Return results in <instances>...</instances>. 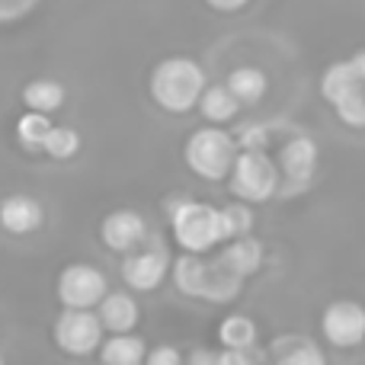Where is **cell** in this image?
<instances>
[{
	"label": "cell",
	"instance_id": "6da1fadb",
	"mask_svg": "<svg viewBox=\"0 0 365 365\" xmlns=\"http://www.w3.org/2000/svg\"><path fill=\"white\" fill-rule=\"evenodd\" d=\"M173 282H177V289L189 298L227 302V298H234L240 292L244 276H237L221 257L208 263V259H202L199 253L186 250V257H180L177 266H173Z\"/></svg>",
	"mask_w": 365,
	"mask_h": 365
},
{
	"label": "cell",
	"instance_id": "7a4b0ae2",
	"mask_svg": "<svg viewBox=\"0 0 365 365\" xmlns=\"http://www.w3.org/2000/svg\"><path fill=\"white\" fill-rule=\"evenodd\" d=\"M205 90V71L192 58H167L151 74V96L167 113H189Z\"/></svg>",
	"mask_w": 365,
	"mask_h": 365
},
{
	"label": "cell",
	"instance_id": "3957f363",
	"mask_svg": "<svg viewBox=\"0 0 365 365\" xmlns=\"http://www.w3.org/2000/svg\"><path fill=\"white\" fill-rule=\"evenodd\" d=\"M237 160V145L221 128H199L186 141V164L202 180H225Z\"/></svg>",
	"mask_w": 365,
	"mask_h": 365
},
{
	"label": "cell",
	"instance_id": "277c9868",
	"mask_svg": "<svg viewBox=\"0 0 365 365\" xmlns=\"http://www.w3.org/2000/svg\"><path fill=\"white\" fill-rule=\"evenodd\" d=\"M173 237L182 250L189 253H205L215 244L225 240L221 234V208H212L205 202H180L170 215Z\"/></svg>",
	"mask_w": 365,
	"mask_h": 365
},
{
	"label": "cell",
	"instance_id": "5b68a950",
	"mask_svg": "<svg viewBox=\"0 0 365 365\" xmlns=\"http://www.w3.org/2000/svg\"><path fill=\"white\" fill-rule=\"evenodd\" d=\"M279 189V170L263 148H244L231 167V192L244 202H266Z\"/></svg>",
	"mask_w": 365,
	"mask_h": 365
},
{
	"label": "cell",
	"instance_id": "8992f818",
	"mask_svg": "<svg viewBox=\"0 0 365 365\" xmlns=\"http://www.w3.org/2000/svg\"><path fill=\"white\" fill-rule=\"evenodd\" d=\"M103 321L90 308H64L55 321V343L71 356H87L100 346Z\"/></svg>",
	"mask_w": 365,
	"mask_h": 365
},
{
	"label": "cell",
	"instance_id": "52a82bcc",
	"mask_svg": "<svg viewBox=\"0 0 365 365\" xmlns=\"http://www.w3.org/2000/svg\"><path fill=\"white\" fill-rule=\"evenodd\" d=\"M106 295V276L93 266L74 263L58 276V298L64 308H93Z\"/></svg>",
	"mask_w": 365,
	"mask_h": 365
},
{
	"label": "cell",
	"instance_id": "ba28073f",
	"mask_svg": "<svg viewBox=\"0 0 365 365\" xmlns=\"http://www.w3.org/2000/svg\"><path fill=\"white\" fill-rule=\"evenodd\" d=\"M167 266H170V257H167L164 247H135V250L125 253V263H122V279L125 285L138 292H151L164 282Z\"/></svg>",
	"mask_w": 365,
	"mask_h": 365
},
{
	"label": "cell",
	"instance_id": "9c48e42d",
	"mask_svg": "<svg viewBox=\"0 0 365 365\" xmlns=\"http://www.w3.org/2000/svg\"><path fill=\"white\" fill-rule=\"evenodd\" d=\"M321 327L334 346H359L365 340V308L356 302H334L324 311Z\"/></svg>",
	"mask_w": 365,
	"mask_h": 365
},
{
	"label": "cell",
	"instance_id": "30bf717a",
	"mask_svg": "<svg viewBox=\"0 0 365 365\" xmlns=\"http://www.w3.org/2000/svg\"><path fill=\"white\" fill-rule=\"evenodd\" d=\"M100 234H103V244H106L109 250H115V253H128V250H135V247H141L148 240L145 237L148 234L145 218H141L138 212H132V208L109 212L106 218H103Z\"/></svg>",
	"mask_w": 365,
	"mask_h": 365
},
{
	"label": "cell",
	"instance_id": "8fae6325",
	"mask_svg": "<svg viewBox=\"0 0 365 365\" xmlns=\"http://www.w3.org/2000/svg\"><path fill=\"white\" fill-rule=\"evenodd\" d=\"M314 164H317V148L311 138H292L279 154V167H282L285 180L292 186H304L311 180V173H314Z\"/></svg>",
	"mask_w": 365,
	"mask_h": 365
},
{
	"label": "cell",
	"instance_id": "7c38bea8",
	"mask_svg": "<svg viewBox=\"0 0 365 365\" xmlns=\"http://www.w3.org/2000/svg\"><path fill=\"white\" fill-rule=\"evenodd\" d=\"M0 225L10 234H29L42 225V205L32 195H6L0 202Z\"/></svg>",
	"mask_w": 365,
	"mask_h": 365
},
{
	"label": "cell",
	"instance_id": "4fadbf2b",
	"mask_svg": "<svg viewBox=\"0 0 365 365\" xmlns=\"http://www.w3.org/2000/svg\"><path fill=\"white\" fill-rule=\"evenodd\" d=\"M100 321L113 334H128L138 324V304L128 292H106L100 298Z\"/></svg>",
	"mask_w": 365,
	"mask_h": 365
},
{
	"label": "cell",
	"instance_id": "5bb4252c",
	"mask_svg": "<svg viewBox=\"0 0 365 365\" xmlns=\"http://www.w3.org/2000/svg\"><path fill=\"white\" fill-rule=\"evenodd\" d=\"M221 259H225L237 276H250V272H257L259 263H263V247H259V240L240 234V237H234L231 244H227V250L221 253Z\"/></svg>",
	"mask_w": 365,
	"mask_h": 365
},
{
	"label": "cell",
	"instance_id": "9a60e30c",
	"mask_svg": "<svg viewBox=\"0 0 365 365\" xmlns=\"http://www.w3.org/2000/svg\"><path fill=\"white\" fill-rule=\"evenodd\" d=\"M199 109L202 115H205L208 122H215V125H221V122L234 119L240 109V100L231 93V87H205L199 96Z\"/></svg>",
	"mask_w": 365,
	"mask_h": 365
},
{
	"label": "cell",
	"instance_id": "2e32d148",
	"mask_svg": "<svg viewBox=\"0 0 365 365\" xmlns=\"http://www.w3.org/2000/svg\"><path fill=\"white\" fill-rule=\"evenodd\" d=\"M100 359L106 365H138L145 359V343L132 334H115L100 346Z\"/></svg>",
	"mask_w": 365,
	"mask_h": 365
},
{
	"label": "cell",
	"instance_id": "e0dca14e",
	"mask_svg": "<svg viewBox=\"0 0 365 365\" xmlns=\"http://www.w3.org/2000/svg\"><path fill=\"white\" fill-rule=\"evenodd\" d=\"M359 87H365V83L349 61L327 68V74H324V81H321V93H324V100H330V103L343 100L346 93H353V90H359Z\"/></svg>",
	"mask_w": 365,
	"mask_h": 365
},
{
	"label": "cell",
	"instance_id": "ac0fdd59",
	"mask_svg": "<svg viewBox=\"0 0 365 365\" xmlns=\"http://www.w3.org/2000/svg\"><path fill=\"white\" fill-rule=\"evenodd\" d=\"M23 103L29 109H38V113H55L64 103V87L58 81H48V77L32 81V83H26V90H23Z\"/></svg>",
	"mask_w": 365,
	"mask_h": 365
},
{
	"label": "cell",
	"instance_id": "d6986e66",
	"mask_svg": "<svg viewBox=\"0 0 365 365\" xmlns=\"http://www.w3.org/2000/svg\"><path fill=\"white\" fill-rule=\"evenodd\" d=\"M227 87L240 103H259L266 93V74L259 68H234L227 74Z\"/></svg>",
	"mask_w": 365,
	"mask_h": 365
},
{
	"label": "cell",
	"instance_id": "ffe728a7",
	"mask_svg": "<svg viewBox=\"0 0 365 365\" xmlns=\"http://www.w3.org/2000/svg\"><path fill=\"white\" fill-rule=\"evenodd\" d=\"M218 340L225 343V349H250L257 343V324L244 314H231L221 321Z\"/></svg>",
	"mask_w": 365,
	"mask_h": 365
},
{
	"label": "cell",
	"instance_id": "44dd1931",
	"mask_svg": "<svg viewBox=\"0 0 365 365\" xmlns=\"http://www.w3.org/2000/svg\"><path fill=\"white\" fill-rule=\"evenodd\" d=\"M48 132H51V119H48V113H38V109L26 113L23 119L16 122L19 145L29 148V151H42V148H45V138H48Z\"/></svg>",
	"mask_w": 365,
	"mask_h": 365
},
{
	"label": "cell",
	"instance_id": "7402d4cb",
	"mask_svg": "<svg viewBox=\"0 0 365 365\" xmlns=\"http://www.w3.org/2000/svg\"><path fill=\"white\" fill-rule=\"evenodd\" d=\"M45 154H51V158L64 160V158H74L77 151H81V135L74 132V128L68 125H51L48 138H45Z\"/></svg>",
	"mask_w": 365,
	"mask_h": 365
},
{
	"label": "cell",
	"instance_id": "603a6c76",
	"mask_svg": "<svg viewBox=\"0 0 365 365\" xmlns=\"http://www.w3.org/2000/svg\"><path fill=\"white\" fill-rule=\"evenodd\" d=\"M253 227V212L247 205H225L221 208V234L225 240H234L240 234H250Z\"/></svg>",
	"mask_w": 365,
	"mask_h": 365
},
{
	"label": "cell",
	"instance_id": "cb8c5ba5",
	"mask_svg": "<svg viewBox=\"0 0 365 365\" xmlns=\"http://www.w3.org/2000/svg\"><path fill=\"white\" fill-rule=\"evenodd\" d=\"M334 106H336V115H340L346 125L365 128V87L353 90V93H346L343 100H336Z\"/></svg>",
	"mask_w": 365,
	"mask_h": 365
},
{
	"label": "cell",
	"instance_id": "d4e9b609",
	"mask_svg": "<svg viewBox=\"0 0 365 365\" xmlns=\"http://www.w3.org/2000/svg\"><path fill=\"white\" fill-rule=\"evenodd\" d=\"M276 359L285 365H321L324 356H321V349L311 346L304 336H298V346H292L289 353H276Z\"/></svg>",
	"mask_w": 365,
	"mask_h": 365
},
{
	"label": "cell",
	"instance_id": "484cf974",
	"mask_svg": "<svg viewBox=\"0 0 365 365\" xmlns=\"http://www.w3.org/2000/svg\"><path fill=\"white\" fill-rule=\"evenodd\" d=\"M240 148H266V128L247 125L244 132H240Z\"/></svg>",
	"mask_w": 365,
	"mask_h": 365
},
{
	"label": "cell",
	"instance_id": "4316f807",
	"mask_svg": "<svg viewBox=\"0 0 365 365\" xmlns=\"http://www.w3.org/2000/svg\"><path fill=\"white\" fill-rule=\"evenodd\" d=\"M148 362L151 365H180V353L173 346H160L148 353Z\"/></svg>",
	"mask_w": 365,
	"mask_h": 365
},
{
	"label": "cell",
	"instance_id": "83f0119b",
	"mask_svg": "<svg viewBox=\"0 0 365 365\" xmlns=\"http://www.w3.org/2000/svg\"><path fill=\"white\" fill-rule=\"evenodd\" d=\"M205 4L218 13H234V10H240V6H247L250 0H205Z\"/></svg>",
	"mask_w": 365,
	"mask_h": 365
},
{
	"label": "cell",
	"instance_id": "f1b7e54d",
	"mask_svg": "<svg viewBox=\"0 0 365 365\" xmlns=\"http://www.w3.org/2000/svg\"><path fill=\"white\" fill-rule=\"evenodd\" d=\"M349 64H353L356 74H359V77H362V83H365V48H362V51H356V55L349 58Z\"/></svg>",
	"mask_w": 365,
	"mask_h": 365
},
{
	"label": "cell",
	"instance_id": "f546056e",
	"mask_svg": "<svg viewBox=\"0 0 365 365\" xmlns=\"http://www.w3.org/2000/svg\"><path fill=\"white\" fill-rule=\"evenodd\" d=\"M189 362H195V365H199V362H218V356H215V353H192V356H189Z\"/></svg>",
	"mask_w": 365,
	"mask_h": 365
}]
</instances>
